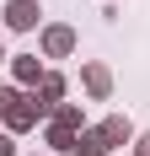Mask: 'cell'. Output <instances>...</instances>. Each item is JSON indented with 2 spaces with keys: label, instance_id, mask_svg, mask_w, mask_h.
I'll use <instances>...</instances> for the list:
<instances>
[{
  "label": "cell",
  "instance_id": "cell-6",
  "mask_svg": "<svg viewBox=\"0 0 150 156\" xmlns=\"http://www.w3.org/2000/svg\"><path fill=\"white\" fill-rule=\"evenodd\" d=\"M11 70H16V81H22V86H38V81L48 76L43 65H38V54H16V59H11Z\"/></svg>",
  "mask_w": 150,
  "mask_h": 156
},
{
  "label": "cell",
  "instance_id": "cell-2",
  "mask_svg": "<svg viewBox=\"0 0 150 156\" xmlns=\"http://www.w3.org/2000/svg\"><path fill=\"white\" fill-rule=\"evenodd\" d=\"M43 54H48V59H64V54H75V27H64V22L43 27Z\"/></svg>",
  "mask_w": 150,
  "mask_h": 156
},
{
  "label": "cell",
  "instance_id": "cell-5",
  "mask_svg": "<svg viewBox=\"0 0 150 156\" xmlns=\"http://www.w3.org/2000/svg\"><path fill=\"white\" fill-rule=\"evenodd\" d=\"M97 129H102V145H107V151H113V145H129V140H134V124H129L123 113H113V119H107V124H97Z\"/></svg>",
  "mask_w": 150,
  "mask_h": 156
},
{
  "label": "cell",
  "instance_id": "cell-8",
  "mask_svg": "<svg viewBox=\"0 0 150 156\" xmlns=\"http://www.w3.org/2000/svg\"><path fill=\"white\" fill-rule=\"evenodd\" d=\"M75 156H107V145H102V129H80V145H75Z\"/></svg>",
  "mask_w": 150,
  "mask_h": 156
},
{
  "label": "cell",
  "instance_id": "cell-11",
  "mask_svg": "<svg viewBox=\"0 0 150 156\" xmlns=\"http://www.w3.org/2000/svg\"><path fill=\"white\" fill-rule=\"evenodd\" d=\"M0 156H16V145H11V135H0Z\"/></svg>",
  "mask_w": 150,
  "mask_h": 156
},
{
  "label": "cell",
  "instance_id": "cell-4",
  "mask_svg": "<svg viewBox=\"0 0 150 156\" xmlns=\"http://www.w3.org/2000/svg\"><path fill=\"white\" fill-rule=\"evenodd\" d=\"M59 97H64V76H54V70H48V76L38 81V92H32V102H38L43 113H54V108H59Z\"/></svg>",
  "mask_w": 150,
  "mask_h": 156
},
{
  "label": "cell",
  "instance_id": "cell-13",
  "mask_svg": "<svg viewBox=\"0 0 150 156\" xmlns=\"http://www.w3.org/2000/svg\"><path fill=\"white\" fill-rule=\"evenodd\" d=\"M0 59H5V43H0Z\"/></svg>",
  "mask_w": 150,
  "mask_h": 156
},
{
  "label": "cell",
  "instance_id": "cell-12",
  "mask_svg": "<svg viewBox=\"0 0 150 156\" xmlns=\"http://www.w3.org/2000/svg\"><path fill=\"white\" fill-rule=\"evenodd\" d=\"M134 156H150V135H139V151Z\"/></svg>",
  "mask_w": 150,
  "mask_h": 156
},
{
  "label": "cell",
  "instance_id": "cell-9",
  "mask_svg": "<svg viewBox=\"0 0 150 156\" xmlns=\"http://www.w3.org/2000/svg\"><path fill=\"white\" fill-rule=\"evenodd\" d=\"M48 145H54V151H75V145H80V135H75V129H59V124H48Z\"/></svg>",
  "mask_w": 150,
  "mask_h": 156
},
{
  "label": "cell",
  "instance_id": "cell-3",
  "mask_svg": "<svg viewBox=\"0 0 150 156\" xmlns=\"http://www.w3.org/2000/svg\"><path fill=\"white\" fill-rule=\"evenodd\" d=\"M38 16H43V11H38V0H11V5H5V27H11V32H32V27H38Z\"/></svg>",
  "mask_w": 150,
  "mask_h": 156
},
{
  "label": "cell",
  "instance_id": "cell-1",
  "mask_svg": "<svg viewBox=\"0 0 150 156\" xmlns=\"http://www.w3.org/2000/svg\"><path fill=\"white\" fill-rule=\"evenodd\" d=\"M0 119H5V129H32L38 119H43V108H38L32 97H22V92H16L11 102H0Z\"/></svg>",
  "mask_w": 150,
  "mask_h": 156
},
{
  "label": "cell",
  "instance_id": "cell-7",
  "mask_svg": "<svg viewBox=\"0 0 150 156\" xmlns=\"http://www.w3.org/2000/svg\"><path fill=\"white\" fill-rule=\"evenodd\" d=\"M80 81H86V92H91V97H107V92H113L107 65H86V70H80Z\"/></svg>",
  "mask_w": 150,
  "mask_h": 156
},
{
  "label": "cell",
  "instance_id": "cell-10",
  "mask_svg": "<svg viewBox=\"0 0 150 156\" xmlns=\"http://www.w3.org/2000/svg\"><path fill=\"white\" fill-rule=\"evenodd\" d=\"M54 124L59 129H80V108H75V102H59V108H54Z\"/></svg>",
  "mask_w": 150,
  "mask_h": 156
}]
</instances>
